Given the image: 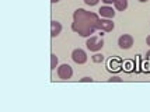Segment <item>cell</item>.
<instances>
[{
	"label": "cell",
	"instance_id": "1",
	"mask_svg": "<svg viewBox=\"0 0 150 112\" xmlns=\"http://www.w3.org/2000/svg\"><path fill=\"white\" fill-rule=\"evenodd\" d=\"M118 45H119L121 49H129L133 45V39H132L131 35H122L118 41Z\"/></svg>",
	"mask_w": 150,
	"mask_h": 112
},
{
	"label": "cell",
	"instance_id": "2",
	"mask_svg": "<svg viewBox=\"0 0 150 112\" xmlns=\"http://www.w3.org/2000/svg\"><path fill=\"white\" fill-rule=\"evenodd\" d=\"M72 58L76 63H80V65L84 63L86 60H87V56H86L84 51H81V49H74L72 53Z\"/></svg>",
	"mask_w": 150,
	"mask_h": 112
},
{
	"label": "cell",
	"instance_id": "3",
	"mask_svg": "<svg viewBox=\"0 0 150 112\" xmlns=\"http://www.w3.org/2000/svg\"><path fill=\"white\" fill-rule=\"evenodd\" d=\"M72 74H73V72H72V69H70L69 65H63V66L59 69V76H60V79H63V80L70 79Z\"/></svg>",
	"mask_w": 150,
	"mask_h": 112
},
{
	"label": "cell",
	"instance_id": "4",
	"mask_svg": "<svg viewBox=\"0 0 150 112\" xmlns=\"http://www.w3.org/2000/svg\"><path fill=\"white\" fill-rule=\"evenodd\" d=\"M100 15H103V17H107V18H112L114 15H115V11L112 10L111 7H107V6H104V7H101L100 10Z\"/></svg>",
	"mask_w": 150,
	"mask_h": 112
},
{
	"label": "cell",
	"instance_id": "5",
	"mask_svg": "<svg viewBox=\"0 0 150 112\" xmlns=\"http://www.w3.org/2000/svg\"><path fill=\"white\" fill-rule=\"evenodd\" d=\"M114 4L117 6L118 10H125V8L128 7V1H126V0H115Z\"/></svg>",
	"mask_w": 150,
	"mask_h": 112
},
{
	"label": "cell",
	"instance_id": "6",
	"mask_svg": "<svg viewBox=\"0 0 150 112\" xmlns=\"http://www.w3.org/2000/svg\"><path fill=\"white\" fill-rule=\"evenodd\" d=\"M86 4H88V6H94V4H97L98 0H84Z\"/></svg>",
	"mask_w": 150,
	"mask_h": 112
},
{
	"label": "cell",
	"instance_id": "7",
	"mask_svg": "<svg viewBox=\"0 0 150 112\" xmlns=\"http://www.w3.org/2000/svg\"><path fill=\"white\" fill-rule=\"evenodd\" d=\"M55 62H58V60L55 59V55H52V69H55Z\"/></svg>",
	"mask_w": 150,
	"mask_h": 112
},
{
	"label": "cell",
	"instance_id": "8",
	"mask_svg": "<svg viewBox=\"0 0 150 112\" xmlns=\"http://www.w3.org/2000/svg\"><path fill=\"white\" fill-rule=\"evenodd\" d=\"M103 1H104L105 4H111V3H114L115 0H103Z\"/></svg>",
	"mask_w": 150,
	"mask_h": 112
},
{
	"label": "cell",
	"instance_id": "9",
	"mask_svg": "<svg viewBox=\"0 0 150 112\" xmlns=\"http://www.w3.org/2000/svg\"><path fill=\"white\" fill-rule=\"evenodd\" d=\"M81 81H93V80H91V79H88V77H84V79L81 80Z\"/></svg>",
	"mask_w": 150,
	"mask_h": 112
},
{
	"label": "cell",
	"instance_id": "10",
	"mask_svg": "<svg viewBox=\"0 0 150 112\" xmlns=\"http://www.w3.org/2000/svg\"><path fill=\"white\" fill-rule=\"evenodd\" d=\"M112 80H114V81H121V79H119V77H114V79H111V81Z\"/></svg>",
	"mask_w": 150,
	"mask_h": 112
},
{
	"label": "cell",
	"instance_id": "11",
	"mask_svg": "<svg viewBox=\"0 0 150 112\" xmlns=\"http://www.w3.org/2000/svg\"><path fill=\"white\" fill-rule=\"evenodd\" d=\"M147 44H149V45H150V37H149V38H147Z\"/></svg>",
	"mask_w": 150,
	"mask_h": 112
},
{
	"label": "cell",
	"instance_id": "12",
	"mask_svg": "<svg viewBox=\"0 0 150 112\" xmlns=\"http://www.w3.org/2000/svg\"><path fill=\"white\" fill-rule=\"evenodd\" d=\"M140 1H146V0H140Z\"/></svg>",
	"mask_w": 150,
	"mask_h": 112
}]
</instances>
